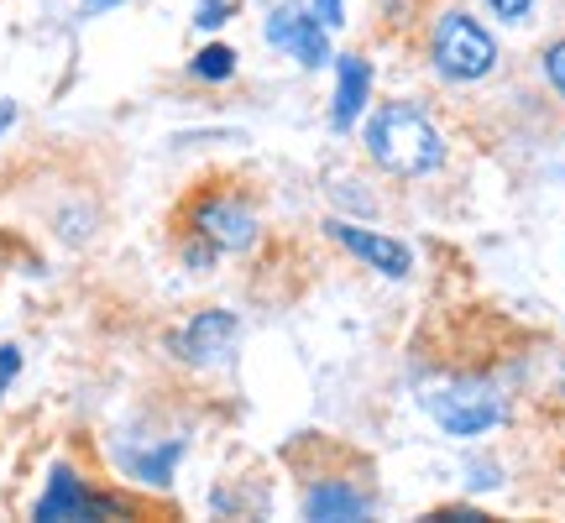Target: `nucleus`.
Instances as JSON below:
<instances>
[{"label": "nucleus", "instance_id": "obj_15", "mask_svg": "<svg viewBox=\"0 0 565 523\" xmlns=\"http://www.w3.org/2000/svg\"><path fill=\"white\" fill-rule=\"evenodd\" d=\"M487 6H492V17H503V21H524L534 11V0H487Z\"/></svg>", "mask_w": 565, "mask_h": 523}, {"label": "nucleus", "instance_id": "obj_9", "mask_svg": "<svg viewBox=\"0 0 565 523\" xmlns=\"http://www.w3.org/2000/svg\"><path fill=\"white\" fill-rule=\"evenodd\" d=\"M335 74H341V84H335L330 121H335V131H351V126L362 121L366 95H372V63L362 53H335Z\"/></svg>", "mask_w": 565, "mask_h": 523}, {"label": "nucleus", "instance_id": "obj_4", "mask_svg": "<svg viewBox=\"0 0 565 523\" xmlns=\"http://www.w3.org/2000/svg\"><path fill=\"white\" fill-rule=\"evenodd\" d=\"M189 231L204 236L215 252H246V246L257 242V215H252V204H246L242 194H231V189H210V194L194 200Z\"/></svg>", "mask_w": 565, "mask_h": 523}, {"label": "nucleus", "instance_id": "obj_5", "mask_svg": "<svg viewBox=\"0 0 565 523\" xmlns=\"http://www.w3.org/2000/svg\"><path fill=\"white\" fill-rule=\"evenodd\" d=\"M236 341H242V320H236L231 309H200L183 330H173L168 351H173L183 366H200L204 372V366H221L225 356L236 351Z\"/></svg>", "mask_w": 565, "mask_h": 523}, {"label": "nucleus", "instance_id": "obj_2", "mask_svg": "<svg viewBox=\"0 0 565 523\" xmlns=\"http://www.w3.org/2000/svg\"><path fill=\"white\" fill-rule=\"evenodd\" d=\"M435 74L450 84H477L498 68V42L471 11H445L435 21V42H429Z\"/></svg>", "mask_w": 565, "mask_h": 523}, {"label": "nucleus", "instance_id": "obj_6", "mask_svg": "<svg viewBox=\"0 0 565 523\" xmlns=\"http://www.w3.org/2000/svg\"><path fill=\"white\" fill-rule=\"evenodd\" d=\"M105 513H126V503H116V498H100V492H89L74 466H53V477H47V492H42L38 508H32V519H38V523L105 519Z\"/></svg>", "mask_w": 565, "mask_h": 523}, {"label": "nucleus", "instance_id": "obj_3", "mask_svg": "<svg viewBox=\"0 0 565 523\" xmlns=\"http://www.w3.org/2000/svg\"><path fill=\"white\" fill-rule=\"evenodd\" d=\"M424 408H429V419L440 424L445 435H456V440H477V435H487L492 424L503 419V398H498V387L477 383V377L429 387V393H424Z\"/></svg>", "mask_w": 565, "mask_h": 523}, {"label": "nucleus", "instance_id": "obj_8", "mask_svg": "<svg viewBox=\"0 0 565 523\" xmlns=\"http://www.w3.org/2000/svg\"><path fill=\"white\" fill-rule=\"evenodd\" d=\"M330 236L356 262H366L372 273H383V278H408V273H414V252H408L404 242H393V236L362 231V225H351V221H330Z\"/></svg>", "mask_w": 565, "mask_h": 523}, {"label": "nucleus", "instance_id": "obj_13", "mask_svg": "<svg viewBox=\"0 0 565 523\" xmlns=\"http://www.w3.org/2000/svg\"><path fill=\"white\" fill-rule=\"evenodd\" d=\"M231 17H236V0H200V6H194V21H200L204 32L225 26Z\"/></svg>", "mask_w": 565, "mask_h": 523}, {"label": "nucleus", "instance_id": "obj_12", "mask_svg": "<svg viewBox=\"0 0 565 523\" xmlns=\"http://www.w3.org/2000/svg\"><path fill=\"white\" fill-rule=\"evenodd\" d=\"M183 456V440H168L162 450H152V456H126V466L137 471L141 482H152V487H168L173 482V461Z\"/></svg>", "mask_w": 565, "mask_h": 523}, {"label": "nucleus", "instance_id": "obj_10", "mask_svg": "<svg viewBox=\"0 0 565 523\" xmlns=\"http://www.w3.org/2000/svg\"><path fill=\"white\" fill-rule=\"evenodd\" d=\"M372 513V498L362 487L351 482H320L303 492V519H320V523H351Z\"/></svg>", "mask_w": 565, "mask_h": 523}, {"label": "nucleus", "instance_id": "obj_14", "mask_svg": "<svg viewBox=\"0 0 565 523\" xmlns=\"http://www.w3.org/2000/svg\"><path fill=\"white\" fill-rule=\"evenodd\" d=\"M545 79L555 84V95H565V38L545 47Z\"/></svg>", "mask_w": 565, "mask_h": 523}, {"label": "nucleus", "instance_id": "obj_19", "mask_svg": "<svg viewBox=\"0 0 565 523\" xmlns=\"http://www.w3.org/2000/svg\"><path fill=\"white\" fill-rule=\"evenodd\" d=\"M11 121H17V105H11V100H0V131H6Z\"/></svg>", "mask_w": 565, "mask_h": 523}, {"label": "nucleus", "instance_id": "obj_7", "mask_svg": "<svg viewBox=\"0 0 565 523\" xmlns=\"http://www.w3.org/2000/svg\"><path fill=\"white\" fill-rule=\"evenodd\" d=\"M267 42L282 47V53H294L303 68H320V63L335 58L330 53V26L315 17V6H299V0H288V6H278L267 17Z\"/></svg>", "mask_w": 565, "mask_h": 523}, {"label": "nucleus", "instance_id": "obj_17", "mask_svg": "<svg viewBox=\"0 0 565 523\" xmlns=\"http://www.w3.org/2000/svg\"><path fill=\"white\" fill-rule=\"evenodd\" d=\"M21 372V351L17 345H0V393H6V383Z\"/></svg>", "mask_w": 565, "mask_h": 523}, {"label": "nucleus", "instance_id": "obj_16", "mask_svg": "<svg viewBox=\"0 0 565 523\" xmlns=\"http://www.w3.org/2000/svg\"><path fill=\"white\" fill-rule=\"evenodd\" d=\"M315 17H320L330 32H341V26H345V6H341V0H315Z\"/></svg>", "mask_w": 565, "mask_h": 523}, {"label": "nucleus", "instance_id": "obj_18", "mask_svg": "<svg viewBox=\"0 0 565 523\" xmlns=\"http://www.w3.org/2000/svg\"><path fill=\"white\" fill-rule=\"evenodd\" d=\"M110 6H121V0H84V17H100V11H110Z\"/></svg>", "mask_w": 565, "mask_h": 523}, {"label": "nucleus", "instance_id": "obj_11", "mask_svg": "<svg viewBox=\"0 0 565 523\" xmlns=\"http://www.w3.org/2000/svg\"><path fill=\"white\" fill-rule=\"evenodd\" d=\"M189 74H194L200 84H225L231 74H236V47H225V42L200 47V53L189 58Z\"/></svg>", "mask_w": 565, "mask_h": 523}, {"label": "nucleus", "instance_id": "obj_1", "mask_svg": "<svg viewBox=\"0 0 565 523\" xmlns=\"http://www.w3.org/2000/svg\"><path fill=\"white\" fill-rule=\"evenodd\" d=\"M366 152L377 168H387L393 179H424L445 168V141L440 131L424 121L419 105H383L372 121H366Z\"/></svg>", "mask_w": 565, "mask_h": 523}]
</instances>
